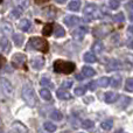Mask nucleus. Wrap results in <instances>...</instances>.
<instances>
[{
	"mask_svg": "<svg viewBox=\"0 0 133 133\" xmlns=\"http://www.w3.org/2000/svg\"><path fill=\"white\" fill-rule=\"evenodd\" d=\"M53 68L55 72L69 75V74H72L75 71V63L66 62V61H63V60H56L53 64Z\"/></svg>",
	"mask_w": 133,
	"mask_h": 133,
	"instance_id": "f257e3e1",
	"label": "nucleus"
},
{
	"mask_svg": "<svg viewBox=\"0 0 133 133\" xmlns=\"http://www.w3.org/2000/svg\"><path fill=\"white\" fill-rule=\"evenodd\" d=\"M22 98L23 101L27 103L28 106L34 108L36 105V96H35V91L30 85H25L22 89Z\"/></svg>",
	"mask_w": 133,
	"mask_h": 133,
	"instance_id": "f03ea898",
	"label": "nucleus"
},
{
	"mask_svg": "<svg viewBox=\"0 0 133 133\" xmlns=\"http://www.w3.org/2000/svg\"><path fill=\"white\" fill-rule=\"evenodd\" d=\"M29 46L33 47L36 50H40L42 53H48L49 50V44L44 39L39 36H33L29 39Z\"/></svg>",
	"mask_w": 133,
	"mask_h": 133,
	"instance_id": "7ed1b4c3",
	"label": "nucleus"
},
{
	"mask_svg": "<svg viewBox=\"0 0 133 133\" xmlns=\"http://www.w3.org/2000/svg\"><path fill=\"white\" fill-rule=\"evenodd\" d=\"M83 13L89 19H99L101 18V13L98 12L97 6L94 4H88L87 6L84 7V9H83Z\"/></svg>",
	"mask_w": 133,
	"mask_h": 133,
	"instance_id": "20e7f679",
	"label": "nucleus"
},
{
	"mask_svg": "<svg viewBox=\"0 0 133 133\" xmlns=\"http://www.w3.org/2000/svg\"><path fill=\"white\" fill-rule=\"evenodd\" d=\"M26 61H27L26 55L25 54H20V53L15 54V55L13 56V58H12V63H13L14 66H18V68L19 66H23L25 70H27V68H26V65H25Z\"/></svg>",
	"mask_w": 133,
	"mask_h": 133,
	"instance_id": "39448f33",
	"label": "nucleus"
},
{
	"mask_svg": "<svg viewBox=\"0 0 133 133\" xmlns=\"http://www.w3.org/2000/svg\"><path fill=\"white\" fill-rule=\"evenodd\" d=\"M1 89H2V92H4L6 96H8V97L13 96L14 89H13V87H12L11 82L7 81L6 78H4V77L1 78Z\"/></svg>",
	"mask_w": 133,
	"mask_h": 133,
	"instance_id": "423d86ee",
	"label": "nucleus"
},
{
	"mask_svg": "<svg viewBox=\"0 0 133 133\" xmlns=\"http://www.w3.org/2000/svg\"><path fill=\"white\" fill-rule=\"evenodd\" d=\"M88 33V27H85V26H81V27H78L77 29H75L72 32V37L75 40H77V41H81V40L84 39L85 34Z\"/></svg>",
	"mask_w": 133,
	"mask_h": 133,
	"instance_id": "0eeeda50",
	"label": "nucleus"
},
{
	"mask_svg": "<svg viewBox=\"0 0 133 133\" xmlns=\"http://www.w3.org/2000/svg\"><path fill=\"white\" fill-rule=\"evenodd\" d=\"M96 28L101 30V32H94V35L96 37H105L106 35L111 32V27L108 25H102V26H98V27H96Z\"/></svg>",
	"mask_w": 133,
	"mask_h": 133,
	"instance_id": "6e6552de",
	"label": "nucleus"
},
{
	"mask_svg": "<svg viewBox=\"0 0 133 133\" xmlns=\"http://www.w3.org/2000/svg\"><path fill=\"white\" fill-rule=\"evenodd\" d=\"M81 22V19L75 15H68L64 18V23L68 27H74V26L78 25Z\"/></svg>",
	"mask_w": 133,
	"mask_h": 133,
	"instance_id": "1a4fd4ad",
	"label": "nucleus"
},
{
	"mask_svg": "<svg viewBox=\"0 0 133 133\" xmlns=\"http://www.w3.org/2000/svg\"><path fill=\"white\" fill-rule=\"evenodd\" d=\"M122 69V63L118 60H111L110 62L108 63V66H106V71H116V70H120Z\"/></svg>",
	"mask_w": 133,
	"mask_h": 133,
	"instance_id": "9d476101",
	"label": "nucleus"
},
{
	"mask_svg": "<svg viewBox=\"0 0 133 133\" xmlns=\"http://www.w3.org/2000/svg\"><path fill=\"white\" fill-rule=\"evenodd\" d=\"M32 65L34 69L40 70V69H42L44 65V58L42 57V56H36V57H34L32 60Z\"/></svg>",
	"mask_w": 133,
	"mask_h": 133,
	"instance_id": "9b49d317",
	"label": "nucleus"
},
{
	"mask_svg": "<svg viewBox=\"0 0 133 133\" xmlns=\"http://www.w3.org/2000/svg\"><path fill=\"white\" fill-rule=\"evenodd\" d=\"M118 98H119V95H117L116 92H113V91H108L105 95H104V99H105V102L106 103H109V104L115 103Z\"/></svg>",
	"mask_w": 133,
	"mask_h": 133,
	"instance_id": "f8f14e48",
	"label": "nucleus"
},
{
	"mask_svg": "<svg viewBox=\"0 0 133 133\" xmlns=\"http://www.w3.org/2000/svg\"><path fill=\"white\" fill-rule=\"evenodd\" d=\"M19 29L23 30V32H28V30L30 29V27H32V22H30L28 19H22V20L19 22Z\"/></svg>",
	"mask_w": 133,
	"mask_h": 133,
	"instance_id": "ddd939ff",
	"label": "nucleus"
},
{
	"mask_svg": "<svg viewBox=\"0 0 133 133\" xmlns=\"http://www.w3.org/2000/svg\"><path fill=\"white\" fill-rule=\"evenodd\" d=\"M56 95H57V97L60 99H71V98H72L71 94L66 91L64 88H61V89H58L57 92H56Z\"/></svg>",
	"mask_w": 133,
	"mask_h": 133,
	"instance_id": "4468645a",
	"label": "nucleus"
},
{
	"mask_svg": "<svg viewBox=\"0 0 133 133\" xmlns=\"http://www.w3.org/2000/svg\"><path fill=\"white\" fill-rule=\"evenodd\" d=\"M9 50H11V43L4 36V34H1V51L2 53H8Z\"/></svg>",
	"mask_w": 133,
	"mask_h": 133,
	"instance_id": "2eb2a0df",
	"label": "nucleus"
},
{
	"mask_svg": "<svg viewBox=\"0 0 133 133\" xmlns=\"http://www.w3.org/2000/svg\"><path fill=\"white\" fill-rule=\"evenodd\" d=\"M53 32H54V23H51V22L47 23L43 27V29H42V34H43L44 36H50Z\"/></svg>",
	"mask_w": 133,
	"mask_h": 133,
	"instance_id": "dca6fc26",
	"label": "nucleus"
},
{
	"mask_svg": "<svg viewBox=\"0 0 133 133\" xmlns=\"http://www.w3.org/2000/svg\"><path fill=\"white\" fill-rule=\"evenodd\" d=\"M13 41H14V43H15L16 47H21L23 43V35L20 34V33L13 34Z\"/></svg>",
	"mask_w": 133,
	"mask_h": 133,
	"instance_id": "f3484780",
	"label": "nucleus"
},
{
	"mask_svg": "<svg viewBox=\"0 0 133 133\" xmlns=\"http://www.w3.org/2000/svg\"><path fill=\"white\" fill-rule=\"evenodd\" d=\"M83 58H84V61L87 63H95L97 61L96 56H95V54L92 53V51H88V53H85Z\"/></svg>",
	"mask_w": 133,
	"mask_h": 133,
	"instance_id": "a211bd4d",
	"label": "nucleus"
},
{
	"mask_svg": "<svg viewBox=\"0 0 133 133\" xmlns=\"http://www.w3.org/2000/svg\"><path fill=\"white\" fill-rule=\"evenodd\" d=\"M12 131L13 132H28V129L25 127L21 123H14L13 124V127H12Z\"/></svg>",
	"mask_w": 133,
	"mask_h": 133,
	"instance_id": "6ab92c4d",
	"label": "nucleus"
},
{
	"mask_svg": "<svg viewBox=\"0 0 133 133\" xmlns=\"http://www.w3.org/2000/svg\"><path fill=\"white\" fill-rule=\"evenodd\" d=\"M131 103V98L126 96H119V106L122 109H125L129 104Z\"/></svg>",
	"mask_w": 133,
	"mask_h": 133,
	"instance_id": "aec40b11",
	"label": "nucleus"
},
{
	"mask_svg": "<svg viewBox=\"0 0 133 133\" xmlns=\"http://www.w3.org/2000/svg\"><path fill=\"white\" fill-rule=\"evenodd\" d=\"M82 74H84L85 77H92V76L96 75V71L91 68V66H83L82 68Z\"/></svg>",
	"mask_w": 133,
	"mask_h": 133,
	"instance_id": "412c9836",
	"label": "nucleus"
},
{
	"mask_svg": "<svg viewBox=\"0 0 133 133\" xmlns=\"http://www.w3.org/2000/svg\"><path fill=\"white\" fill-rule=\"evenodd\" d=\"M68 8L70 9V11H75V12H77L78 9L81 8V1H79V0H72V1L69 2Z\"/></svg>",
	"mask_w": 133,
	"mask_h": 133,
	"instance_id": "4be33fe9",
	"label": "nucleus"
},
{
	"mask_svg": "<svg viewBox=\"0 0 133 133\" xmlns=\"http://www.w3.org/2000/svg\"><path fill=\"white\" fill-rule=\"evenodd\" d=\"M103 49H104V46L101 41H96L94 44H92V50H94V53L99 54L103 51Z\"/></svg>",
	"mask_w": 133,
	"mask_h": 133,
	"instance_id": "5701e85b",
	"label": "nucleus"
},
{
	"mask_svg": "<svg viewBox=\"0 0 133 133\" xmlns=\"http://www.w3.org/2000/svg\"><path fill=\"white\" fill-rule=\"evenodd\" d=\"M110 84H111L112 88L120 87V84H122V77H119V76H115V77H112L110 79Z\"/></svg>",
	"mask_w": 133,
	"mask_h": 133,
	"instance_id": "b1692460",
	"label": "nucleus"
},
{
	"mask_svg": "<svg viewBox=\"0 0 133 133\" xmlns=\"http://www.w3.org/2000/svg\"><path fill=\"white\" fill-rule=\"evenodd\" d=\"M50 118L53 120H55V122H60V120L63 119V115L60 112V111H51L50 112Z\"/></svg>",
	"mask_w": 133,
	"mask_h": 133,
	"instance_id": "393cba45",
	"label": "nucleus"
},
{
	"mask_svg": "<svg viewBox=\"0 0 133 133\" xmlns=\"http://www.w3.org/2000/svg\"><path fill=\"white\" fill-rule=\"evenodd\" d=\"M113 126V120L112 119H106L102 123V129L105 130V131H110Z\"/></svg>",
	"mask_w": 133,
	"mask_h": 133,
	"instance_id": "a878e982",
	"label": "nucleus"
},
{
	"mask_svg": "<svg viewBox=\"0 0 133 133\" xmlns=\"http://www.w3.org/2000/svg\"><path fill=\"white\" fill-rule=\"evenodd\" d=\"M1 32L2 34H12V32H13V28H12V26L9 25V23H2L1 25Z\"/></svg>",
	"mask_w": 133,
	"mask_h": 133,
	"instance_id": "bb28decb",
	"label": "nucleus"
},
{
	"mask_svg": "<svg viewBox=\"0 0 133 133\" xmlns=\"http://www.w3.org/2000/svg\"><path fill=\"white\" fill-rule=\"evenodd\" d=\"M40 96H41L44 101H50L51 99V94L48 89H42L41 91H40Z\"/></svg>",
	"mask_w": 133,
	"mask_h": 133,
	"instance_id": "cd10ccee",
	"label": "nucleus"
},
{
	"mask_svg": "<svg viewBox=\"0 0 133 133\" xmlns=\"http://www.w3.org/2000/svg\"><path fill=\"white\" fill-rule=\"evenodd\" d=\"M112 20L115 21V22H117V23H122V22H124L125 21V16H124V13H117L116 15H113V18H112Z\"/></svg>",
	"mask_w": 133,
	"mask_h": 133,
	"instance_id": "c85d7f7f",
	"label": "nucleus"
},
{
	"mask_svg": "<svg viewBox=\"0 0 133 133\" xmlns=\"http://www.w3.org/2000/svg\"><path fill=\"white\" fill-rule=\"evenodd\" d=\"M64 35H65V30L63 29L61 26L56 25L55 26V36L56 37H62V36H64Z\"/></svg>",
	"mask_w": 133,
	"mask_h": 133,
	"instance_id": "c756f323",
	"label": "nucleus"
},
{
	"mask_svg": "<svg viewBox=\"0 0 133 133\" xmlns=\"http://www.w3.org/2000/svg\"><path fill=\"white\" fill-rule=\"evenodd\" d=\"M110 84V78L109 77H102L98 79V85L102 88H106L108 85Z\"/></svg>",
	"mask_w": 133,
	"mask_h": 133,
	"instance_id": "7c9ffc66",
	"label": "nucleus"
},
{
	"mask_svg": "<svg viewBox=\"0 0 133 133\" xmlns=\"http://www.w3.org/2000/svg\"><path fill=\"white\" fill-rule=\"evenodd\" d=\"M43 126H44V129L49 132H55L56 131V125H54L53 123H50V122H46L43 124Z\"/></svg>",
	"mask_w": 133,
	"mask_h": 133,
	"instance_id": "2f4dec72",
	"label": "nucleus"
},
{
	"mask_svg": "<svg viewBox=\"0 0 133 133\" xmlns=\"http://www.w3.org/2000/svg\"><path fill=\"white\" fill-rule=\"evenodd\" d=\"M40 83H41L42 87H46V88H53V83L50 82V79H49L48 77H43L41 81H40Z\"/></svg>",
	"mask_w": 133,
	"mask_h": 133,
	"instance_id": "473e14b6",
	"label": "nucleus"
},
{
	"mask_svg": "<svg viewBox=\"0 0 133 133\" xmlns=\"http://www.w3.org/2000/svg\"><path fill=\"white\" fill-rule=\"evenodd\" d=\"M87 88L88 87H78L75 89V95L76 96H83V95L85 94V91H87Z\"/></svg>",
	"mask_w": 133,
	"mask_h": 133,
	"instance_id": "72a5a7b5",
	"label": "nucleus"
},
{
	"mask_svg": "<svg viewBox=\"0 0 133 133\" xmlns=\"http://www.w3.org/2000/svg\"><path fill=\"white\" fill-rule=\"evenodd\" d=\"M94 122L92 120H90V119H87V120H84V122L82 123V126L84 127V129H87V130H90V129H92L94 127Z\"/></svg>",
	"mask_w": 133,
	"mask_h": 133,
	"instance_id": "f704fd0d",
	"label": "nucleus"
},
{
	"mask_svg": "<svg viewBox=\"0 0 133 133\" xmlns=\"http://www.w3.org/2000/svg\"><path fill=\"white\" fill-rule=\"evenodd\" d=\"M119 6H120L119 0H110V2H109V7L111 9H117Z\"/></svg>",
	"mask_w": 133,
	"mask_h": 133,
	"instance_id": "c9c22d12",
	"label": "nucleus"
},
{
	"mask_svg": "<svg viewBox=\"0 0 133 133\" xmlns=\"http://www.w3.org/2000/svg\"><path fill=\"white\" fill-rule=\"evenodd\" d=\"M125 89H126V91L133 92V78H129V79L126 81V85H125Z\"/></svg>",
	"mask_w": 133,
	"mask_h": 133,
	"instance_id": "e433bc0d",
	"label": "nucleus"
},
{
	"mask_svg": "<svg viewBox=\"0 0 133 133\" xmlns=\"http://www.w3.org/2000/svg\"><path fill=\"white\" fill-rule=\"evenodd\" d=\"M20 15H21V8H14L13 11L11 12V16H12L13 19L20 18Z\"/></svg>",
	"mask_w": 133,
	"mask_h": 133,
	"instance_id": "4c0bfd02",
	"label": "nucleus"
},
{
	"mask_svg": "<svg viewBox=\"0 0 133 133\" xmlns=\"http://www.w3.org/2000/svg\"><path fill=\"white\" fill-rule=\"evenodd\" d=\"M97 85H98V82H95V81H92V82H90L89 84H88V89H90L91 91H94V90H96Z\"/></svg>",
	"mask_w": 133,
	"mask_h": 133,
	"instance_id": "58836bf2",
	"label": "nucleus"
},
{
	"mask_svg": "<svg viewBox=\"0 0 133 133\" xmlns=\"http://www.w3.org/2000/svg\"><path fill=\"white\" fill-rule=\"evenodd\" d=\"M71 87H72V81H65L62 83V88H64V89H69Z\"/></svg>",
	"mask_w": 133,
	"mask_h": 133,
	"instance_id": "ea45409f",
	"label": "nucleus"
},
{
	"mask_svg": "<svg viewBox=\"0 0 133 133\" xmlns=\"http://www.w3.org/2000/svg\"><path fill=\"white\" fill-rule=\"evenodd\" d=\"M35 2H36L37 5H42V4H46V2H48L49 0H34Z\"/></svg>",
	"mask_w": 133,
	"mask_h": 133,
	"instance_id": "a19ab883",
	"label": "nucleus"
},
{
	"mask_svg": "<svg viewBox=\"0 0 133 133\" xmlns=\"http://www.w3.org/2000/svg\"><path fill=\"white\" fill-rule=\"evenodd\" d=\"M126 7H127L129 9H133V0H132V1H130L129 4L126 5Z\"/></svg>",
	"mask_w": 133,
	"mask_h": 133,
	"instance_id": "79ce46f5",
	"label": "nucleus"
},
{
	"mask_svg": "<svg viewBox=\"0 0 133 133\" xmlns=\"http://www.w3.org/2000/svg\"><path fill=\"white\" fill-rule=\"evenodd\" d=\"M84 77H85V75L83 74V75H77L76 76V78H77L78 81H82V79H84Z\"/></svg>",
	"mask_w": 133,
	"mask_h": 133,
	"instance_id": "37998d69",
	"label": "nucleus"
},
{
	"mask_svg": "<svg viewBox=\"0 0 133 133\" xmlns=\"http://www.w3.org/2000/svg\"><path fill=\"white\" fill-rule=\"evenodd\" d=\"M129 33L133 34V26H130V27H129Z\"/></svg>",
	"mask_w": 133,
	"mask_h": 133,
	"instance_id": "c03bdc74",
	"label": "nucleus"
},
{
	"mask_svg": "<svg viewBox=\"0 0 133 133\" xmlns=\"http://www.w3.org/2000/svg\"><path fill=\"white\" fill-rule=\"evenodd\" d=\"M55 1H56V2H58V4H64L66 0H55Z\"/></svg>",
	"mask_w": 133,
	"mask_h": 133,
	"instance_id": "a18cd8bd",
	"label": "nucleus"
},
{
	"mask_svg": "<svg viewBox=\"0 0 133 133\" xmlns=\"http://www.w3.org/2000/svg\"><path fill=\"white\" fill-rule=\"evenodd\" d=\"M129 47H130V48H131V49H133V40H132V41L129 43Z\"/></svg>",
	"mask_w": 133,
	"mask_h": 133,
	"instance_id": "49530a36",
	"label": "nucleus"
},
{
	"mask_svg": "<svg viewBox=\"0 0 133 133\" xmlns=\"http://www.w3.org/2000/svg\"><path fill=\"white\" fill-rule=\"evenodd\" d=\"M130 20L133 21V12H132V13H130Z\"/></svg>",
	"mask_w": 133,
	"mask_h": 133,
	"instance_id": "de8ad7c7",
	"label": "nucleus"
}]
</instances>
